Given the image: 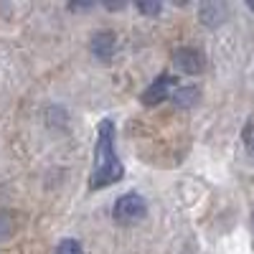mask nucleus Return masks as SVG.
Here are the masks:
<instances>
[{
	"mask_svg": "<svg viewBox=\"0 0 254 254\" xmlns=\"http://www.w3.org/2000/svg\"><path fill=\"white\" fill-rule=\"evenodd\" d=\"M112 142H115V127L110 120H102L97 130V145H94V168L89 176V188L94 190L107 188L125 176V168L112 150Z\"/></svg>",
	"mask_w": 254,
	"mask_h": 254,
	"instance_id": "obj_1",
	"label": "nucleus"
},
{
	"mask_svg": "<svg viewBox=\"0 0 254 254\" xmlns=\"http://www.w3.org/2000/svg\"><path fill=\"white\" fill-rule=\"evenodd\" d=\"M249 8H252V10H254V0H249Z\"/></svg>",
	"mask_w": 254,
	"mask_h": 254,
	"instance_id": "obj_12",
	"label": "nucleus"
},
{
	"mask_svg": "<svg viewBox=\"0 0 254 254\" xmlns=\"http://www.w3.org/2000/svg\"><path fill=\"white\" fill-rule=\"evenodd\" d=\"M92 54L102 61H110L112 54H115V33L110 31H102L92 38Z\"/></svg>",
	"mask_w": 254,
	"mask_h": 254,
	"instance_id": "obj_5",
	"label": "nucleus"
},
{
	"mask_svg": "<svg viewBox=\"0 0 254 254\" xmlns=\"http://www.w3.org/2000/svg\"><path fill=\"white\" fill-rule=\"evenodd\" d=\"M56 254H81V244L76 239H64L56 247Z\"/></svg>",
	"mask_w": 254,
	"mask_h": 254,
	"instance_id": "obj_8",
	"label": "nucleus"
},
{
	"mask_svg": "<svg viewBox=\"0 0 254 254\" xmlns=\"http://www.w3.org/2000/svg\"><path fill=\"white\" fill-rule=\"evenodd\" d=\"M173 61H176V66H178V71H183V74H201L203 71V66H206V59H203V54L198 51V49H178L176 51V56H173Z\"/></svg>",
	"mask_w": 254,
	"mask_h": 254,
	"instance_id": "obj_4",
	"label": "nucleus"
},
{
	"mask_svg": "<svg viewBox=\"0 0 254 254\" xmlns=\"http://www.w3.org/2000/svg\"><path fill=\"white\" fill-rule=\"evenodd\" d=\"M176 79L173 76H168V74H163V76H158L150 87H147L145 92H142V102L147 104V107H153V104H158V102H163V99H168L173 94V89H176Z\"/></svg>",
	"mask_w": 254,
	"mask_h": 254,
	"instance_id": "obj_3",
	"label": "nucleus"
},
{
	"mask_svg": "<svg viewBox=\"0 0 254 254\" xmlns=\"http://www.w3.org/2000/svg\"><path fill=\"white\" fill-rule=\"evenodd\" d=\"M242 137H244V147H247V153H249V155L254 158V122L244 127V132H242Z\"/></svg>",
	"mask_w": 254,
	"mask_h": 254,
	"instance_id": "obj_10",
	"label": "nucleus"
},
{
	"mask_svg": "<svg viewBox=\"0 0 254 254\" xmlns=\"http://www.w3.org/2000/svg\"><path fill=\"white\" fill-rule=\"evenodd\" d=\"M112 216L122 226H132L147 216V203L140 193H125L117 198V203L112 208Z\"/></svg>",
	"mask_w": 254,
	"mask_h": 254,
	"instance_id": "obj_2",
	"label": "nucleus"
},
{
	"mask_svg": "<svg viewBox=\"0 0 254 254\" xmlns=\"http://www.w3.org/2000/svg\"><path fill=\"white\" fill-rule=\"evenodd\" d=\"M10 234H13V219H10L8 214H3V211H0V242L8 239Z\"/></svg>",
	"mask_w": 254,
	"mask_h": 254,
	"instance_id": "obj_9",
	"label": "nucleus"
},
{
	"mask_svg": "<svg viewBox=\"0 0 254 254\" xmlns=\"http://www.w3.org/2000/svg\"><path fill=\"white\" fill-rule=\"evenodd\" d=\"M171 99L176 104H181V107H190L193 102H198V89L196 87H176Z\"/></svg>",
	"mask_w": 254,
	"mask_h": 254,
	"instance_id": "obj_7",
	"label": "nucleus"
},
{
	"mask_svg": "<svg viewBox=\"0 0 254 254\" xmlns=\"http://www.w3.org/2000/svg\"><path fill=\"white\" fill-rule=\"evenodd\" d=\"M137 10L150 13V15H158V13H160V3H140V5H137Z\"/></svg>",
	"mask_w": 254,
	"mask_h": 254,
	"instance_id": "obj_11",
	"label": "nucleus"
},
{
	"mask_svg": "<svg viewBox=\"0 0 254 254\" xmlns=\"http://www.w3.org/2000/svg\"><path fill=\"white\" fill-rule=\"evenodd\" d=\"M226 18V5L224 3H206L201 5V20L206 26H219Z\"/></svg>",
	"mask_w": 254,
	"mask_h": 254,
	"instance_id": "obj_6",
	"label": "nucleus"
}]
</instances>
